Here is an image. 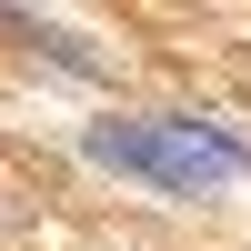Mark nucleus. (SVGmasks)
Here are the masks:
<instances>
[{
  "mask_svg": "<svg viewBox=\"0 0 251 251\" xmlns=\"http://www.w3.org/2000/svg\"><path fill=\"white\" fill-rule=\"evenodd\" d=\"M80 151L121 181L171 191V201H211L231 181H251V141L221 131V121H191V111H111V121H91Z\"/></svg>",
  "mask_w": 251,
  "mask_h": 251,
  "instance_id": "f257e3e1",
  "label": "nucleus"
},
{
  "mask_svg": "<svg viewBox=\"0 0 251 251\" xmlns=\"http://www.w3.org/2000/svg\"><path fill=\"white\" fill-rule=\"evenodd\" d=\"M0 40H20V50H40L50 71H71V80H100V60L80 50V40L60 30V20H30V10H0Z\"/></svg>",
  "mask_w": 251,
  "mask_h": 251,
  "instance_id": "f03ea898",
  "label": "nucleus"
}]
</instances>
